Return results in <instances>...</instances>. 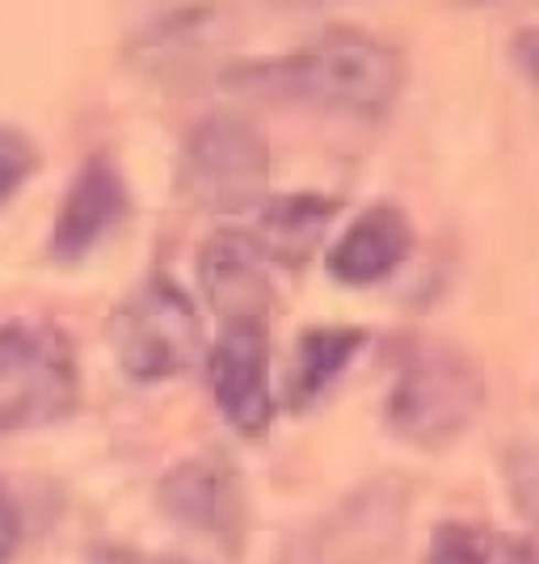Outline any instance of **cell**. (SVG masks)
I'll use <instances>...</instances> for the list:
<instances>
[{"label":"cell","instance_id":"1","mask_svg":"<svg viewBox=\"0 0 539 564\" xmlns=\"http://www.w3.org/2000/svg\"><path fill=\"white\" fill-rule=\"evenodd\" d=\"M228 89L261 101H308L346 115H384L405 85V64L388 43L358 30H328L321 43L228 68Z\"/></svg>","mask_w":539,"mask_h":564},{"label":"cell","instance_id":"2","mask_svg":"<svg viewBox=\"0 0 539 564\" xmlns=\"http://www.w3.org/2000/svg\"><path fill=\"white\" fill-rule=\"evenodd\" d=\"M489 397L485 367L468 350L425 337L405 350L384 400L388 430L422 451H443L464 438Z\"/></svg>","mask_w":539,"mask_h":564},{"label":"cell","instance_id":"3","mask_svg":"<svg viewBox=\"0 0 539 564\" xmlns=\"http://www.w3.org/2000/svg\"><path fill=\"white\" fill-rule=\"evenodd\" d=\"M270 186V143L254 118L207 115L182 143V194L207 215L254 212Z\"/></svg>","mask_w":539,"mask_h":564},{"label":"cell","instance_id":"4","mask_svg":"<svg viewBox=\"0 0 539 564\" xmlns=\"http://www.w3.org/2000/svg\"><path fill=\"white\" fill-rule=\"evenodd\" d=\"M110 346L122 376L161 383L194 367L203 350V321L186 291L164 274L140 282L110 321Z\"/></svg>","mask_w":539,"mask_h":564},{"label":"cell","instance_id":"5","mask_svg":"<svg viewBox=\"0 0 539 564\" xmlns=\"http://www.w3.org/2000/svg\"><path fill=\"white\" fill-rule=\"evenodd\" d=\"M76 362L60 329L4 325L0 329V425H51L76 409Z\"/></svg>","mask_w":539,"mask_h":564},{"label":"cell","instance_id":"6","mask_svg":"<svg viewBox=\"0 0 539 564\" xmlns=\"http://www.w3.org/2000/svg\"><path fill=\"white\" fill-rule=\"evenodd\" d=\"M157 506L169 522L215 543H228V547H236L240 527H245L240 471L233 468L224 451H198L182 464H173L157 489Z\"/></svg>","mask_w":539,"mask_h":564},{"label":"cell","instance_id":"7","mask_svg":"<svg viewBox=\"0 0 539 564\" xmlns=\"http://www.w3.org/2000/svg\"><path fill=\"white\" fill-rule=\"evenodd\" d=\"M207 376H212V397L224 422L245 438H261L274 422L266 325H224L207 354Z\"/></svg>","mask_w":539,"mask_h":564},{"label":"cell","instance_id":"8","mask_svg":"<svg viewBox=\"0 0 539 564\" xmlns=\"http://www.w3.org/2000/svg\"><path fill=\"white\" fill-rule=\"evenodd\" d=\"M198 286L224 325H266L274 304L270 261L254 232L219 228L198 249Z\"/></svg>","mask_w":539,"mask_h":564},{"label":"cell","instance_id":"9","mask_svg":"<svg viewBox=\"0 0 539 564\" xmlns=\"http://www.w3.org/2000/svg\"><path fill=\"white\" fill-rule=\"evenodd\" d=\"M127 212H131V194H127L122 169L106 152H94L85 165L76 169L68 194L60 203L55 228H51V258L55 261L89 258L106 236L115 232V228H122Z\"/></svg>","mask_w":539,"mask_h":564},{"label":"cell","instance_id":"10","mask_svg":"<svg viewBox=\"0 0 539 564\" xmlns=\"http://www.w3.org/2000/svg\"><path fill=\"white\" fill-rule=\"evenodd\" d=\"M413 253V224L392 203H376L333 240L325 253V270L342 286H376L392 279L405 258Z\"/></svg>","mask_w":539,"mask_h":564},{"label":"cell","instance_id":"11","mask_svg":"<svg viewBox=\"0 0 539 564\" xmlns=\"http://www.w3.org/2000/svg\"><path fill=\"white\" fill-rule=\"evenodd\" d=\"M367 333L354 325H312L300 333L291 362H287V409L304 413L325 397L337 379L346 376L358 350H363Z\"/></svg>","mask_w":539,"mask_h":564},{"label":"cell","instance_id":"12","mask_svg":"<svg viewBox=\"0 0 539 564\" xmlns=\"http://www.w3.org/2000/svg\"><path fill=\"white\" fill-rule=\"evenodd\" d=\"M337 215V198H325V194H287V198H274L266 212H261L258 224V240L266 261H279V265H304L321 240H325L328 224Z\"/></svg>","mask_w":539,"mask_h":564},{"label":"cell","instance_id":"13","mask_svg":"<svg viewBox=\"0 0 539 564\" xmlns=\"http://www.w3.org/2000/svg\"><path fill=\"white\" fill-rule=\"evenodd\" d=\"M425 564H539V552L536 543L522 535L446 518L430 535Z\"/></svg>","mask_w":539,"mask_h":564},{"label":"cell","instance_id":"14","mask_svg":"<svg viewBox=\"0 0 539 564\" xmlns=\"http://www.w3.org/2000/svg\"><path fill=\"white\" fill-rule=\"evenodd\" d=\"M34 169H39V148L30 143V135L0 122V203H9L30 182Z\"/></svg>","mask_w":539,"mask_h":564},{"label":"cell","instance_id":"15","mask_svg":"<svg viewBox=\"0 0 539 564\" xmlns=\"http://www.w3.org/2000/svg\"><path fill=\"white\" fill-rule=\"evenodd\" d=\"M18 540H22V518H18V506H13V494H9V485L0 480V564L13 561V552H18Z\"/></svg>","mask_w":539,"mask_h":564},{"label":"cell","instance_id":"16","mask_svg":"<svg viewBox=\"0 0 539 564\" xmlns=\"http://www.w3.org/2000/svg\"><path fill=\"white\" fill-rule=\"evenodd\" d=\"M515 494H518V506H527V510H536L539 514V447H531L527 455L518 451V476H515Z\"/></svg>","mask_w":539,"mask_h":564},{"label":"cell","instance_id":"17","mask_svg":"<svg viewBox=\"0 0 539 564\" xmlns=\"http://www.w3.org/2000/svg\"><path fill=\"white\" fill-rule=\"evenodd\" d=\"M510 51H515L518 72H522L531 85H539V25H527V30H518L515 43H510Z\"/></svg>","mask_w":539,"mask_h":564}]
</instances>
